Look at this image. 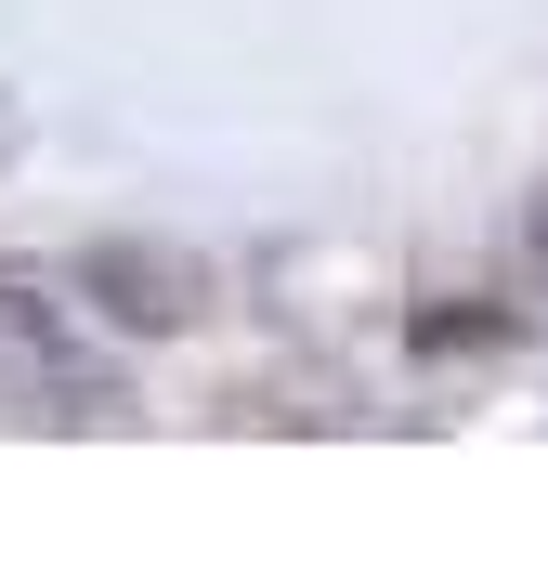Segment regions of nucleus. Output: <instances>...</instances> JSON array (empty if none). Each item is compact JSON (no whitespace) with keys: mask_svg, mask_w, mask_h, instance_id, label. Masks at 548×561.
Listing matches in <instances>:
<instances>
[{"mask_svg":"<svg viewBox=\"0 0 548 561\" xmlns=\"http://www.w3.org/2000/svg\"><path fill=\"white\" fill-rule=\"evenodd\" d=\"M523 275L548 287V183H536V209H523Z\"/></svg>","mask_w":548,"mask_h":561,"instance_id":"4","label":"nucleus"},{"mask_svg":"<svg viewBox=\"0 0 548 561\" xmlns=\"http://www.w3.org/2000/svg\"><path fill=\"white\" fill-rule=\"evenodd\" d=\"M66 300H92L105 327H183V313H196V262L157 249V236H92V249L66 262Z\"/></svg>","mask_w":548,"mask_h":561,"instance_id":"2","label":"nucleus"},{"mask_svg":"<svg viewBox=\"0 0 548 561\" xmlns=\"http://www.w3.org/2000/svg\"><path fill=\"white\" fill-rule=\"evenodd\" d=\"M0 405H26V419H118V379L79 353L66 300H39L26 275H0Z\"/></svg>","mask_w":548,"mask_h":561,"instance_id":"1","label":"nucleus"},{"mask_svg":"<svg viewBox=\"0 0 548 561\" xmlns=\"http://www.w3.org/2000/svg\"><path fill=\"white\" fill-rule=\"evenodd\" d=\"M406 340H418V353H510V340H523V313H418Z\"/></svg>","mask_w":548,"mask_h":561,"instance_id":"3","label":"nucleus"},{"mask_svg":"<svg viewBox=\"0 0 548 561\" xmlns=\"http://www.w3.org/2000/svg\"><path fill=\"white\" fill-rule=\"evenodd\" d=\"M13 144H26V131H13V105H0V157H13Z\"/></svg>","mask_w":548,"mask_h":561,"instance_id":"5","label":"nucleus"}]
</instances>
